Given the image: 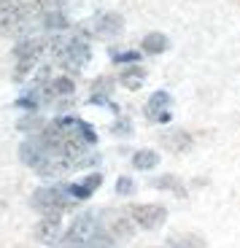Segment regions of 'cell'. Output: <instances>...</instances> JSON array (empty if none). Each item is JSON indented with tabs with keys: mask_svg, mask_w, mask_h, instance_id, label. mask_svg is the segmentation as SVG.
Returning a JSON list of instances; mask_svg holds the SVG:
<instances>
[{
	"mask_svg": "<svg viewBox=\"0 0 240 248\" xmlns=\"http://www.w3.org/2000/svg\"><path fill=\"white\" fill-rule=\"evenodd\" d=\"M43 49H46V41L43 38H27V41H22V44H16V49H14V54H16V60H41Z\"/></svg>",
	"mask_w": 240,
	"mask_h": 248,
	"instance_id": "13",
	"label": "cell"
},
{
	"mask_svg": "<svg viewBox=\"0 0 240 248\" xmlns=\"http://www.w3.org/2000/svg\"><path fill=\"white\" fill-rule=\"evenodd\" d=\"M162 248H173V243H167V246H162Z\"/></svg>",
	"mask_w": 240,
	"mask_h": 248,
	"instance_id": "28",
	"label": "cell"
},
{
	"mask_svg": "<svg viewBox=\"0 0 240 248\" xmlns=\"http://www.w3.org/2000/svg\"><path fill=\"white\" fill-rule=\"evenodd\" d=\"M32 208H38V211H68L70 205L76 202L73 194H68V189H38L35 194H32Z\"/></svg>",
	"mask_w": 240,
	"mask_h": 248,
	"instance_id": "4",
	"label": "cell"
},
{
	"mask_svg": "<svg viewBox=\"0 0 240 248\" xmlns=\"http://www.w3.org/2000/svg\"><path fill=\"white\" fill-rule=\"evenodd\" d=\"M132 189H135L132 178H119L116 181V194H132Z\"/></svg>",
	"mask_w": 240,
	"mask_h": 248,
	"instance_id": "23",
	"label": "cell"
},
{
	"mask_svg": "<svg viewBox=\"0 0 240 248\" xmlns=\"http://www.w3.org/2000/svg\"><path fill=\"white\" fill-rule=\"evenodd\" d=\"M116 132H119V135H124V132H129V122H119V124H116Z\"/></svg>",
	"mask_w": 240,
	"mask_h": 248,
	"instance_id": "27",
	"label": "cell"
},
{
	"mask_svg": "<svg viewBox=\"0 0 240 248\" xmlns=\"http://www.w3.org/2000/svg\"><path fill=\"white\" fill-rule=\"evenodd\" d=\"M170 49V41H167V35H162V32H148L146 38H143V51L146 54H162V51Z\"/></svg>",
	"mask_w": 240,
	"mask_h": 248,
	"instance_id": "15",
	"label": "cell"
},
{
	"mask_svg": "<svg viewBox=\"0 0 240 248\" xmlns=\"http://www.w3.org/2000/svg\"><path fill=\"white\" fill-rule=\"evenodd\" d=\"M143 78H146V70L138 68V65H132V68H127V70L122 73L124 87H129V89H141V87H143Z\"/></svg>",
	"mask_w": 240,
	"mask_h": 248,
	"instance_id": "18",
	"label": "cell"
},
{
	"mask_svg": "<svg viewBox=\"0 0 240 248\" xmlns=\"http://www.w3.org/2000/svg\"><path fill=\"white\" fill-rule=\"evenodd\" d=\"M62 213L65 211H46L35 227V237L41 243H54L62 232Z\"/></svg>",
	"mask_w": 240,
	"mask_h": 248,
	"instance_id": "9",
	"label": "cell"
},
{
	"mask_svg": "<svg viewBox=\"0 0 240 248\" xmlns=\"http://www.w3.org/2000/svg\"><path fill=\"white\" fill-rule=\"evenodd\" d=\"M32 14L35 11L30 6H19L14 0H0V35H19L30 22H35Z\"/></svg>",
	"mask_w": 240,
	"mask_h": 248,
	"instance_id": "1",
	"label": "cell"
},
{
	"mask_svg": "<svg viewBox=\"0 0 240 248\" xmlns=\"http://www.w3.org/2000/svg\"><path fill=\"white\" fill-rule=\"evenodd\" d=\"M100 184H103V175H100V173H92V175H89V178L84 181V186H86V189H89V192H95V189H97Z\"/></svg>",
	"mask_w": 240,
	"mask_h": 248,
	"instance_id": "24",
	"label": "cell"
},
{
	"mask_svg": "<svg viewBox=\"0 0 240 248\" xmlns=\"http://www.w3.org/2000/svg\"><path fill=\"white\" fill-rule=\"evenodd\" d=\"M41 6H46V8H54V11H60L62 6H68L70 0H38Z\"/></svg>",
	"mask_w": 240,
	"mask_h": 248,
	"instance_id": "25",
	"label": "cell"
},
{
	"mask_svg": "<svg viewBox=\"0 0 240 248\" xmlns=\"http://www.w3.org/2000/svg\"><path fill=\"white\" fill-rule=\"evenodd\" d=\"M160 165V154L157 151H135L132 154V168L135 170H154Z\"/></svg>",
	"mask_w": 240,
	"mask_h": 248,
	"instance_id": "16",
	"label": "cell"
},
{
	"mask_svg": "<svg viewBox=\"0 0 240 248\" xmlns=\"http://www.w3.org/2000/svg\"><path fill=\"white\" fill-rule=\"evenodd\" d=\"M62 65L70 70V73H76V70H81L89 62V44H86V38L84 35H73L70 38V44L68 49L60 54Z\"/></svg>",
	"mask_w": 240,
	"mask_h": 248,
	"instance_id": "6",
	"label": "cell"
},
{
	"mask_svg": "<svg viewBox=\"0 0 240 248\" xmlns=\"http://www.w3.org/2000/svg\"><path fill=\"white\" fill-rule=\"evenodd\" d=\"M154 186H157V189H173V192L178 194V197H184V194H186L184 184H181L178 178H173V175H165V178H157V181H154Z\"/></svg>",
	"mask_w": 240,
	"mask_h": 248,
	"instance_id": "20",
	"label": "cell"
},
{
	"mask_svg": "<svg viewBox=\"0 0 240 248\" xmlns=\"http://www.w3.org/2000/svg\"><path fill=\"white\" fill-rule=\"evenodd\" d=\"M65 248H119V246H116V240H113V235L97 232V235H95L89 243H84V246H65Z\"/></svg>",
	"mask_w": 240,
	"mask_h": 248,
	"instance_id": "19",
	"label": "cell"
},
{
	"mask_svg": "<svg viewBox=\"0 0 240 248\" xmlns=\"http://www.w3.org/2000/svg\"><path fill=\"white\" fill-rule=\"evenodd\" d=\"M60 154L65 156L73 168H89V165H95V162L100 159L92 151V143H84V138H70V135L65 138Z\"/></svg>",
	"mask_w": 240,
	"mask_h": 248,
	"instance_id": "3",
	"label": "cell"
},
{
	"mask_svg": "<svg viewBox=\"0 0 240 248\" xmlns=\"http://www.w3.org/2000/svg\"><path fill=\"white\" fill-rule=\"evenodd\" d=\"M129 216H132V221L138 224V227H143V230H160L162 224H165V216L167 211L162 208V205H132L129 208Z\"/></svg>",
	"mask_w": 240,
	"mask_h": 248,
	"instance_id": "5",
	"label": "cell"
},
{
	"mask_svg": "<svg viewBox=\"0 0 240 248\" xmlns=\"http://www.w3.org/2000/svg\"><path fill=\"white\" fill-rule=\"evenodd\" d=\"M54 154V151L43 143V138L38 135V138H30V140H25L22 146H19V159L25 162L27 168H32V170H38L43 165V162L49 159V156Z\"/></svg>",
	"mask_w": 240,
	"mask_h": 248,
	"instance_id": "7",
	"label": "cell"
},
{
	"mask_svg": "<svg viewBox=\"0 0 240 248\" xmlns=\"http://www.w3.org/2000/svg\"><path fill=\"white\" fill-rule=\"evenodd\" d=\"M146 116L151 122H170V94L167 92H154L146 103Z\"/></svg>",
	"mask_w": 240,
	"mask_h": 248,
	"instance_id": "10",
	"label": "cell"
},
{
	"mask_svg": "<svg viewBox=\"0 0 240 248\" xmlns=\"http://www.w3.org/2000/svg\"><path fill=\"white\" fill-rule=\"evenodd\" d=\"M46 30H68V16L62 11H49V14H43V22H41Z\"/></svg>",
	"mask_w": 240,
	"mask_h": 248,
	"instance_id": "17",
	"label": "cell"
},
{
	"mask_svg": "<svg viewBox=\"0 0 240 248\" xmlns=\"http://www.w3.org/2000/svg\"><path fill=\"white\" fill-rule=\"evenodd\" d=\"M65 189H68V194H73L76 200H86V197H92V192H89V189H86L84 184H68Z\"/></svg>",
	"mask_w": 240,
	"mask_h": 248,
	"instance_id": "22",
	"label": "cell"
},
{
	"mask_svg": "<svg viewBox=\"0 0 240 248\" xmlns=\"http://www.w3.org/2000/svg\"><path fill=\"white\" fill-rule=\"evenodd\" d=\"M95 30H97V35H103V38H116L119 32L124 30V22H122V16H119L116 11H105V14H97Z\"/></svg>",
	"mask_w": 240,
	"mask_h": 248,
	"instance_id": "11",
	"label": "cell"
},
{
	"mask_svg": "<svg viewBox=\"0 0 240 248\" xmlns=\"http://www.w3.org/2000/svg\"><path fill=\"white\" fill-rule=\"evenodd\" d=\"M113 60H116V62H138V54H135V51H127V54H113Z\"/></svg>",
	"mask_w": 240,
	"mask_h": 248,
	"instance_id": "26",
	"label": "cell"
},
{
	"mask_svg": "<svg viewBox=\"0 0 240 248\" xmlns=\"http://www.w3.org/2000/svg\"><path fill=\"white\" fill-rule=\"evenodd\" d=\"M22 132H38V130H43V119L41 116H25V119H19V124H16Z\"/></svg>",
	"mask_w": 240,
	"mask_h": 248,
	"instance_id": "21",
	"label": "cell"
},
{
	"mask_svg": "<svg viewBox=\"0 0 240 248\" xmlns=\"http://www.w3.org/2000/svg\"><path fill=\"white\" fill-rule=\"evenodd\" d=\"M162 143H165L170 151H176V154H184V151L192 149V135L184 130H170L162 135Z\"/></svg>",
	"mask_w": 240,
	"mask_h": 248,
	"instance_id": "14",
	"label": "cell"
},
{
	"mask_svg": "<svg viewBox=\"0 0 240 248\" xmlns=\"http://www.w3.org/2000/svg\"><path fill=\"white\" fill-rule=\"evenodd\" d=\"M103 227L108 235L113 237H132L135 235V221H132V216H127V213H119V211H108L103 213Z\"/></svg>",
	"mask_w": 240,
	"mask_h": 248,
	"instance_id": "8",
	"label": "cell"
},
{
	"mask_svg": "<svg viewBox=\"0 0 240 248\" xmlns=\"http://www.w3.org/2000/svg\"><path fill=\"white\" fill-rule=\"evenodd\" d=\"M97 230H100L97 213H92V211L81 213V216H76V221L70 224V230L65 232V246H84V243H89L97 235Z\"/></svg>",
	"mask_w": 240,
	"mask_h": 248,
	"instance_id": "2",
	"label": "cell"
},
{
	"mask_svg": "<svg viewBox=\"0 0 240 248\" xmlns=\"http://www.w3.org/2000/svg\"><path fill=\"white\" fill-rule=\"evenodd\" d=\"M70 168H73V165H70V162L65 159L62 154H51L49 159H46L41 168L35 170V173L43 175V178H62V175H68Z\"/></svg>",
	"mask_w": 240,
	"mask_h": 248,
	"instance_id": "12",
	"label": "cell"
}]
</instances>
